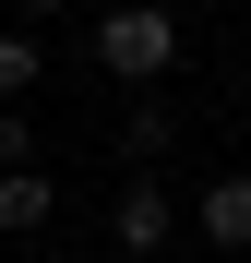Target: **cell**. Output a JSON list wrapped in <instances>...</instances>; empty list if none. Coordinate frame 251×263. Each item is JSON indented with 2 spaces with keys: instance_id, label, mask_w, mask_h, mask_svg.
I'll return each mask as SVG.
<instances>
[{
  "instance_id": "1",
  "label": "cell",
  "mask_w": 251,
  "mask_h": 263,
  "mask_svg": "<svg viewBox=\"0 0 251 263\" xmlns=\"http://www.w3.org/2000/svg\"><path fill=\"white\" fill-rule=\"evenodd\" d=\"M96 72L108 84H167L180 72V12L167 0H108L96 12Z\"/></svg>"
},
{
  "instance_id": "2",
  "label": "cell",
  "mask_w": 251,
  "mask_h": 263,
  "mask_svg": "<svg viewBox=\"0 0 251 263\" xmlns=\"http://www.w3.org/2000/svg\"><path fill=\"white\" fill-rule=\"evenodd\" d=\"M167 239H180V192H167L156 167H132L120 203H108V251H120V263H156Z\"/></svg>"
},
{
  "instance_id": "3",
  "label": "cell",
  "mask_w": 251,
  "mask_h": 263,
  "mask_svg": "<svg viewBox=\"0 0 251 263\" xmlns=\"http://www.w3.org/2000/svg\"><path fill=\"white\" fill-rule=\"evenodd\" d=\"M180 228H191L203 251H251V167H227V180H203V192L180 203Z\"/></svg>"
},
{
  "instance_id": "4",
  "label": "cell",
  "mask_w": 251,
  "mask_h": 263,
  "mask_svg": "<svg viewBox=\"0 0 251 263\" xmlns=\"http://www.w3.org/2000/svg\"><path fill=\"white\" fill-rule=\"evenodd\" d=\"M48 215H60V180H48V167H0V239H36Z\"/></svg>"
},
{
  "instance_id": "5",
  "label": "cell",
  "mask_w": 251,
  "mask_h": 263,
  "mask_svg": "<svg viewBox=\"0 0 251 263\" xmlns=\"http://www.w3.org/2000/svg\"><path fill=\"white\" fill-rule=\"evenodd\" d=\"M167 144H180V108H167V96H132V108H120V156H132V167H167Z\"/></svg>"
},
{
  "instance_id": "6",
  "label": "cell",
  "mask_w": 251,
  "mask_h": 263,
  "mask_svg": "<svg viewBox=\"0 0 251 263\" xmlns=\"http://www.w3.org/2000/svg\"><path fill=\"white\" fill-rule=\"evenodd\" d=\"M48 84V48H36V24H0V96H36Z\"/></svg>"
},
{
  "instance_id": "7",
  "label": "cell",
  "mask_w": 251,
  "mask_h": 263,
  "mask_svg": "<svg viewBox=\"0 0 251 263\" xmlns=\"http://www.w3.org/2000/svg\"><path fill=\"white\" fill-rule=\"evenodd\" d=\"M0 167H36V96H0Z\"/></svg>"
},
{
  "instance_id": "8",
  "label": "cell",
  "mask_w": 251,
  "mask_h": 263,
  "mask_svg": "<svg viewBox=\"0 0 251 263\" xmlns=\"http://www.w3.org/2000/svg\"><path fill=\"white\" fill-rule=\"evenodd\" d=\"M48 12H72V0H12V24H48Z\"/></svg>"
}]
</instances>
